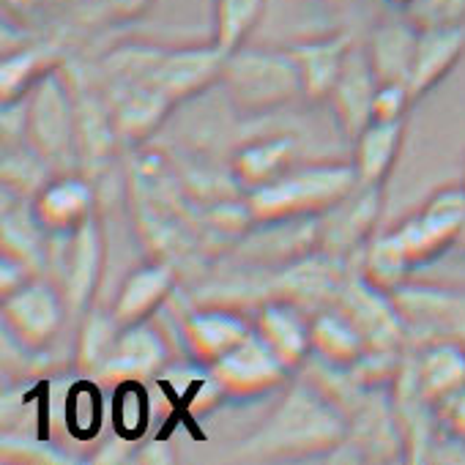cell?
<instances>
[{"label": "cell", "mask_w": 465, "mask_h": 465, "mask_svg": "<svg viewBox=\"0 0 465 465\" xmlns=\"http://www.w3.org/2000/svg\"><path fill=\"white\" fill-rule=\"evenodd\" d=\"M386 4H389L391 9H397V12H405V9L413 4V0H386Z\"/></svg>", "instance_id": "40"}, {"label": "cell", "mask_w": 465, "mask_h": 465, "mask_svg": "<svg viewBox=\"0 0 465 465\" xmlns=\"http://www.w3.org/2000/svg\"><path fill=\"white\" fill-rule=\"evenodd\" d=\"M419 45V28L400 12L375 25L364 47L367 61L378 83H408L413 69V55Z\"/></svg>", "instance_id": "24"}, {"label": "cell", "mask_w": 465, "mask_h": 465, "mask_svg": "<svg viewBox=\"0 0 465 465\" xmlns=\"http://www.w3.org/2000/svg\"><path fill=\"white\" fill-rule=\"evenodd\" d=\"M134 462H145V465H153V462H173L175 460V451L170 449L167 440L162 438H151L148 443H143L137 451L129 454Z\"/></svg>", "instance_id": "39"}, {"label": "cell", "mask_w": 465, "mask_h": 465, "mask_svg": "<svg viewBox=\"0 0 465 465\" xmlns=\"http://www.w3.org/2000/svg\"><path fill=\"white\" fill-rule=\"evenodd\" d=\"M405 367L419 394L432 405L465 383V345L454 340L424 342L405 351Z\"/></svg>", "instance_id": "22"}, {"label": "cell", "mask_w": 465, "mask_h": 465, "mask_svg": "<svg viewBox=\"0 0 465 465\" xmlns=\"http://www.w3.org/2000/svg\"><path fill=\"white\" fill-rule=\"evenodd\" d=\"M151 419V400L143 381H124L113 389V432L129 443L140 440Z\"/></svg>", "instance_id": "32"}, {"label": "cell", "mask_w": 465, "mask_h": 465, "mask_svg": "<svg viewBox=\"0 0 465 465\" xmlns=\"http://www.w3.org/2000/svg\"><path fill=\"white\" fill-rule=\"evenodd\" d=\"M359 186L353 162L296 164L277 181L244 194L252 222L261 227L321 219Z\"/></svg>", "instance_id": "2"}, {"label": "cell", "mask_w": 465, "mask_h": 465, "mask_svg": "<svg viewBox=\"0 0 465 465\" xmlns=\"http://www.w3.org/2000/svg\"><path fill=\"white\" fill-rule=\"evenodd\" d=\"M465 230V186L449 183L435 189L413 213L391 227L394 239L402 244L413 269L430 266L449 250H457V242Z\"/></svg>", "instance_id": "6"}, {"label": "cell", "mask_w": 465, "mask_h": 465, "mask_svg": "<svg viewBox=\"0 0 465 465\" xmlns=\"http://www.w3.org/2000/svg\"><path fill=\"white\" fill-rule=\"evenodd\" d=\"M299 143L293 134H269L255 137L239 145L230 156V175L244 194L277 181L291 167H296Z\"/></svg>", "instance_id": "20"}, {"label": "cell", "mask_w": 465, "mask_h": 465, "mask_svg": "<svg viewBox=\"0 0 465 465\" xmlns=\"http://www.w3.org/2000/svg\"><path fill=\"white\" fill-rule=\"evenodd\" d=\"M69 318L72 312L61 288L45 274L0 296V326H4L9 345L25 356H42L50 351Z\"/></svg>", "instance_id": "5"}, {"label": "cell", "mask_w": 465, "mask_h": 465, "mask_svg": "<svg viewBox=\"0 0 465 465\" xmlns=\"http://www.w3.org/2000/svg\"><path fill=\"white\" fill-rule=\"evenodd\" d=\"M258 337L280 356V361L299 372L312 359V312L291 299H266L255 318Z\"/></svg>", "instance_id": "16"}, {"label": "cell", "mask_w": 465, "mask_h": 465, "mask_svg": "<svg viewBox=\"0 0 465 465\" xmlns=\"http://www.w3.org/2000/svg\"><path fill=\"white\" fill-rule=\"evenodd\" d=\"M25 102V143L55 173H72L80 159L77 96L69 77L55 69L42 77Z\"/></svg>", "instance_id": "4"}, {"label": "cell", "mask_w": 465, "mask_h": 465, "mask_svg": "<svg viewBox=\"0 0 465 465\" xmlns=\"http://www.w3.org/2000/svg\"><path fill=\"white\" fill-rule=\"evenodd\" d=\"M405 140V121H372L353 140V167L359 183L378 186L391 175Z\"/></svg>", "instance_id": "26"}, {"label": "cell", "mask_w": 465, "mask_h": 465, "mask_svg": "<svg viewBox=\"0 0 465 465\" xmlns=\"http://www.w3.org/2000/svg\"><path fill=\"white\" fill-rule=\"evenodd\" d=\"M121 326L115 323L110 310H96L91 307L83 315V326L77 334V370L83 375L96 378V372L102 370L104 359L110 356V348L118 337Z\"/></svg>", "instance_id": "31"}, {"label": "cell", "mask_w": 465, "mask_h": 465, "mask_svg": "<svg viewBox=\"0 0 465 465\" xmlns=\"http://www.w3.org/2000/svg\"><path fill=\"white\" fill-rule=\"evenodd\" d=\"M178 331L186 356L203 367H213L255 331V323L239 307L213 302L186 312Z\"/></svg>", "instance_id": "12"}, {"label": "cell", "mask_w": 465, "mask_h": 465, "mask_svg": "<svg viewBox=\"0 0 465 465\" xmlns=\"http://www.w3.org/2000/svg\"><path fill=\"white\" fill-rule=\"evenodd\" d=\"M405 329V348L454 340L465 345V288L435 282H405L394 293Z\"/></svg>", "instance_id": "8"}, {"label": "cell", "mask_w": 465, "mask_h": 465, "mask_svg": "<svg viewBox=\"0 0 465 465\" xmlns=\"http://www.w3.org/2000/svg\"><path fill=\"white\" fill-rule=\"evenodd\" d=\"M411 104H413V94L408 83H378L372 99V121H405Z\"/></svg>", "instance_id": "37"}, {"label": "cell", "mask_w": 465, "mask_h": 465, "mask_svg": "<svg viewBox=\"0 0 465 465\" xmlns=\"http://www.w3.org/2000/svg\"><path fill=\"white\" fill-rule=\"evenodd\" d=\"M432 424L438 446H451L465 460V383L432 402Z\"/></svg>", "instance_id": "34"}, {"label": "cell", "mask_w": 465, "mask_h": 465, "mask_svg": "<svg viewBox=\"0 0 465 465\" xmlns=\"http://www.w3.org/2000/svg\"><path fill=\"white\" fill-rule=\"evenodd\" d=\"M222 397L230 402H252L291 383V372L280 356L252 331L239 348H232L224 359L208 367Z\"/></svg>", "instance_id": "9"}, {"label": "cell", "mask_w": 465, "mask_h": 465, "mask_svg": "<svg viewBox=\"0 0 465 465\" xmlns=\"http://www.w3.org/2000/svg\"><path fill=\"white\" fill-rule=\"evenodd\" d=\"M47 269H53L50 280L61 288L72 318H83L91 310L104 269V230L99 213L66 236H50Z\"/></svg>", "instance_id": "7"}, {"label": "cell", "mask_w": 465, "mask_h": 465, "mask_svg": "<svg viewBox=\"0 0 465 465\" xmlns=\"http://www.w3.org/2000/svg\"><path fill=\"white\" fill-rule=\"evenodd\" d=\"M222 66L224 53L213 42L192 47H156L148 69L132 80H148L162 88L175 104H181L219 83Z\"/></svg>", "instance_id": "10"}, {"label": "cell", "mask_w": 465, "mask_h": 465, "mask_svg": "<svg viewBox=\"0 0 465 465\" xmlns=\"http://www.w3.org/2000/svg\"><path fill=\"white\" fill-rule=\"evenodd\" d=\"M53 175L55 170L47 164V159H42L25 140L4 145V164H0L4 192L34 200Z\"/></svg>", "instance_id": "30"}, {"label": "cell", "mask_w": 465, "mask_h": 465, "mask_svg": "<svg viewBox=\"0 0 465 465\" xmlns=\"http://www.w3.org/2000/svg\"><path fill=\"white\" fill-rule=\"evenodd\" d=\"M383 213V183L367 186L359 183L340 205L321 216L318 224V250L348 261L351 255H361V250L375 236V224Z\"/></svg>", "instance_id": "11"}, {"label": "cell", "mask_w": 465, "mask_h": 465, "mask_svg": "<svg viewBox=\"0 0 465 465\" xmlns=\"http://www.w3.org/2000/svg\"><path fill=\"white\" fill-rule=\"evenodd\" d=\"M99 4L113 23H134L153 6V0H99Z\"/></svg>", "instance_id": "38"}, {"label": "cell", "mask_w": 465, "mask_h": 465, "mask_svg": "<svg viewBox=\"0 0 465 465\" xmlns=\"http://www.w3.org/2000/svg\"><path fill=\"white\" fill-rule=\"evenodd\" d=\"M269 0H213L211 42L224 53H236L247 45L250 34L261 25Z\"/></svg>", "instance_id": "29"}, {"label": "cell", "mask_w": 465, "mask_h": 465, "mask_svg": "<svg viewBox=\"0 0 465 465\" xmlns=\"http://www.w3.org/2000/svg\"><path fill=\"white\" fill-rule=\"evenodd\" d=\"M170 342L167 337L148 323L124 326L110 348V356L104 359L102 370L96 372L99 381H107L113 386L124 381H151L159 378L170 364Z\"/></svg>", "instance_id": "14"}, {"label": "cell", "mask_w": 465, "mask_h": 465, "mask_svg": "<svg viewBox=\"0 0 465 465\" xmlns=\"http://www.w3.org/2000/svg\"><path fill=\"white\" fill-rule=\"evenodd\" d=\"M34 213L47 236H66L96 213V192L85 175L55 173L34 197Z\"/></svg>", "instance_id": "18"}, {"label": "cell", "mask_w": 465, "mask_h": 465, "mask_svg": "<svg viewBox=\"0 0 465 465\" xmlns=\"http://www.w3.org/2000/svg\"><path fill=\"white\" fill-rule=\"evenodd\" d=\"M402 15L419 31L465 25V0H413Z\"/></svg>", "instance_id": "36"}, {"label": "cell", "mask_w": 465, "mask_h": 465, "mask_svg": "<svg viewBox=\"0 0 465 465\" xmlns=\"http://www.w3.org/2000/svg\"><path fill=\"white\" fill-rule=\"evenodd\" d=\"M353 50V39L348 34H329L318 39H304L291 45L288 53L296 61L302 77V96L307 102H326L348 55Z\"/></svg>", "instance_id": "21"}, {"label": "cell", "mask_w": 465, "mask_h": 465, "mask_svg": "<svg viewBox=\"0 0 465 465\" xmlns=\"http://www.w3.org/2000/svg\"><path fill=\"white\" fill-rule=\"evenodd\" d=\"M107 107L118 137L143 143L164 124L175 102L148 80H107Z\"/></svg>", "instance_id": "15"}, {"label": "cell", "mask_w": 465, "mask_h": 465, "mask_svg": "<svg viewBox=\"0 0 465 465\" xmlns=\"http://www.w3.org/2000/svg\"><path fill=\"white\" fill-rule=\"evenodd\" d=\"M348 438V411L312 381H293L266 421L224 454L232 462H299L331 457Z\"/></svg>", "instance_id": "1"}, {"label": "cell", "mask_w": 465, "mask_h": 465, "mask_svg": "<svg viewBox=\"0 0 465 465\" xmlns=\"http://www.w3.org/2000/svg\"><path fill=\"white\" fill-rule=\"evenodd\" d=\"M66 427L74 438H94L102 424V394L91 383V378L77 381L66 397Z\"/></svg>", "instance_id": "33"}, {"label": "cell", "mask_w": 465, "mask_h": 465, "mask_svg": "<svg viewBox=\"0 0 465 465\" xmlns=\"http://www.w3.org/2000/svg\"><path fill=\"white\" fill-rule=\"evenodd\" d=\"M219 83L230 104L244 115H263L302 96V77L288 47H239L224 55Z\"/></svg>", "instance_id": "3"}, {"label": "cell", "mask_w": 465, "mask_h": 465, "mask_svg": "<svg viewBox=\"0 0 465 465\" xmlns=\"http://www.w3.org/2000/svg\"><path fill=\"white\" fill-rule=\"evenodd\" d=\"M367 337L370 348H389V351H408L405 348V329L394 304V296L367 282L361 274L348 277L337 302H334Z\"/></svg>", "instance_id": "13"}, {"label": "cell", "mask_w": 465, "mask_h": 465, "mask_svg": "<svg viewBox=\"0 0 465 465\" xmlns=\"http://www.w3.org/2000/svg\"><path fill=\"white\" fill-rule=\"evenodd\" d=\"M0 460L4 462H72V454L58 443L25 438L23 432H4L0 438Z\"/></svg>", "instance_id": "35"}, {"label": "cell", "mask_w": 465, "mask_h": 465, "mask_svg": "<svg viewBox=\"0 0 465 465\" xmlns=\"http://www.w3.org/2000/svg\"><path fill=\"white\" fill-rule=\"evenodd\" d=\"M378 91V80L372 74V66L367 61L364 47L351 50L326 104L331 107V115L340 126V132L353 143L370 124H372V99Z\"/></svg>", "instance_id": "19"}, {"label": "cell", "mask_w": 465, "mask_h": 465, "mask_svg": "<svg viewBox=\"0 0 465 465\" xmlns=\"http://www.w3.org/2000/svg\"><path fill=\"white\" fill-rule=\"evenodd\" d=\"M457 252L465 255V230H462V236H460V242H457Z\"/></svg>", "instance_id": "42"}, {"label": "cell", "mask_w": 465, "mask_h": 465, "mask_svg": "<svg viewBox=\"0 0 465 465\" xmlns=\"http://www.w3.org/2000/svg\"><path fill=\"white\" fill-rule=\"evenodd\" d=\"M462 55H465V25L419 31L413 69L408 77L413 102H419L430 91H435L454 72V66L462 61Z\"/></svg>", "instance_id": "23"}, {"label": "cell", "mask_w": 465, "mask_h": 465, "mask_svg": "<svg viewBox=\"0 0 465 465\" xmlns=\"http://www.w3.org/2000/svg\"><path fill=\"white\" fill-rule=\"evenodd\" d=\"M367 351H370L367 337L337 304H329L312 312V359L315 361L334 367V370H351Z\"/></svg>", "instance_id": "25"}, {"label": "cell", "mask_w": 465, "mask_h": 465, "mask_svg": "<svg viewBox=\"0 0 465 465\" xmlns=\"http://www.w3.org/2000/svg\"><path fill=\"white\" fill-rule=\"evenodd\" d=\"M175 285H178V272L170 261L153 258V261L140 263L137 269H132L126 274V280L121 282V288L110 304L115 323L121 329L148 323L164 307V302L173 296Z\"/></svg>", "instance_id": "17"}, {"label": "cell", "mask_w": 465, "mask_h": 465, "mask_svg": "<svg viewBox=\"0 0 465 465\" xmlns=\"http://www.w3.org/2000/svg\"><path fill=\"white\" fill-rule=\"evenodd\" d=\"M361 263H359V274L372 282L375 288L394 293L400 285H405L411 280V274L416 272L411 258L405 255L402 244L394 239L391 230L375 232L370 239V244L361 250Z\"/></svg>", "instance_id": "28"}, {"label": "cell", "mask_w": 465, "mask_h": 465, "mask_svg": "<svg viewBox=\"0 0 465 465\" xmlns=\"http://www.w3.org/2000/svg\"><path fill=\"white\" fill-rule=\"evenodd\" d=\"M460 183L465 186V153H462V162H460Z\"/></svg>", "instance_id": "41"}, {"label": "cell", "mask_w": 465, "mask_h": 465, "mask_svg": "<svg viewBox=\"0 0 465 465\" xmlns=\"http://www.w3.org/2000/svg\"><path fill=\"white\" fill-rule=\"evenodd\" d=\"M61 66L64 58L55 47H9L4 64H0V102H23L42 77Z\"/></svg>", "instance_id": "27"}]
</instances>
